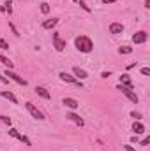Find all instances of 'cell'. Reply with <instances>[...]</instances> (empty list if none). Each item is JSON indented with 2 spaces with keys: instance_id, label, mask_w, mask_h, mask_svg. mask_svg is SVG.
Returning <instances> with one entry per match:
<instances>
[{
  "instance_id": "22",
  "label": "cell",
  "mask_w": 150,
  "mask_h": 151,
  "mask_svg": "<svg viewBox=\"0 0 150 151\" xmlns=\"http://www.w3.org/2000/svg\"><path fill=\"white\" fill-rule=\"evenodd\" d=\"M0 121H2V123H5L7 127H11V125H12V121H11V118H9V116H4V114L0 116Z\"/></svg>"
},
{
  "instance_id": "14",
  "label": "cell",
  "mask_w": 150,
  "mask_h": 151,
  "mask_svg": "<svg viewBox=\"0 0 150 151\" xmlns=\"http://www.w3.org/2000/svg\"><path fill=\"white\" fill-rule=\"evenodd\" d=\"M36 93H37L41 99H44V100H50V99H51L50 91H48V90H46L44 86H37V88H36Z\"/></svg>"
},
{
  "instance_id": "28",
  "label": "cell",
  "mask_w": 150,
  "mask_h": 151,
  "mask_svg": "<svg viewBox=\"0 0 150 151\" xmlns=\"http://www.w3.org/2000/svg\"><path fill=\"white\" fill-rule=\"evenodd\" d=\"M141 74H143V76H149L150 74V69H149V67H143V69H141Z\"/></svg>"
},
{
  "instance_id": "17",
  "label": "cell",
  "mask_w": 150,
  "mask_h": 151,
  "mask_svg": "<svg viewBox=\"0 0 150 151\" xmlns=\"http://www.w3.org/2000/svg\"><path fill=\"white\" fill-rule=\"evenodd\" d=\"M120 84H124V86H127V88L134 90V86H133V81H131V77H129L127 74H122V76H120Z\"/></svg>"
},
{
  "instance_id": "11",
  "label": "cell",
  "mask_w": 150,
  "mask_h": 151,
  "mask_svg": "<svg viewBox=\"0 0 150 151\" xmlns=\"http://www.w3.org/2000/svg\"><path fill=\"white\" fill-rule=\"evenodd\" d=\"M73 76H74L76 79L83 81V79H87V77H88V72H87L85 69H79V67H73Z\"/></svg>"
},
{
  "instance_id": "5",
  "label": "cell",
  "mask_w": 150,
  "mask_h": 151,
  "mask_svg": "<svg viewBox=\"0 0 150 151\" xmlns=\"http://www.w3.org/2000/svg\"><path fill=\"white\" fill-rule=\"evenodd\" d=\"M4 76H7V79H12L14 83L21 84V86H27V79H23L20 74H16V72H14V70H11V69H5Z\"/></svg>"
},
{
  "instance_id": "1",
  "label": "cell",
  "mask_w": 150,
  "mask_h": 151,
  "mask_svg": "<svg viewBox=\"0 0 150 151\" xmlns=\"http://www.w3.org/2000/svg\"><path fill=\"white\" fill-rule=\"evenodd\" d=\"M74 46L78 51H81V53H90L92 49H94V42H92V39L87 37V35H79V37L74 39Z\"/></svg>"
},
{
  "instance_id": "13",
  "label": "cell",
  "mask_w": 150,
  "mask_h": 151,
  "mask_svg": "<svg viewBox=\"0 0 150 151\" xmlns=\"http://www.w3.org/2000/svg\"><path fill=\"white\" fill-rule=\"evenodd\" d=\"M57 25H58V18H51V19L42 21V28H44V30H51V28H55Z\"/></svg>"
},
{
  "instance_id": "25",
  "label": "cell",
  "mask_w": 150,
  "mask_h": 151,
  "mask_svg": "<svg viewBox=\"0 0 150 151\" xmlns=\"http://www.w3.org/2000/svg\"><path fill=\"white\" fill-rule=\"evenodd\" d=\"M131 118H134L136 121H140V119H141V114L136 113V111H133V113H131Z\"/></svg>"
},
{
  "instance_id": "21",
  "label": "cell",
  "mask_w": 150,
  "mask_h": 151,
  "mask_svg": "<svg viewBox=\"0 0 150 151\" xmlns=\"http://www.w3.org/2000/svg\"><path fill=\"white\" fill-rule=\"evenodd\" d=\"M41 12H42V14H48V12H50V5H48L46 2H41Z\"/></svg>"
},
{
  "instance_id": "27",
  "label": "cell",
  "mask_w": 150,
  "mask_h": 151,
  "mask_svg": "<svg viewBox=\"0 0 150 151\" xmlns=\"http://www.w3.org/2000/svg\"><path fill=\"white\" fill-rule=\"evenodd\" d=\"M110 76H111V72H110V70H104V72L101 74V77H103V79H108Z\"/></svg>"
},
{
  "instance_id": "8",
  "label": "cell",
  "mask_w": 150,
  "mask_h": 151,
  "mask_svg": "<svg viewBox=\"0 0 150 151\" xmlns=\"http://www.w3.org/2000/svg\"><path fill=\"white\" fill-rule=\"evenodd\" d=\"M62 104H64L66 107H69L71 111H76V109L79 107V102H78L76 99H73V97H64V99H62Z\"/></svg>"
},
{
  "instance_id": "6",
  "label": "cell",
  "mask_w": 150,
  "mask_h": 151,
  "mask_svg": "<svg viewBox=\"0 0 150 151\" xmlns=\"http://www.w3.org/2000/svg\"><path fill=\"white\" fill-rule=\"evenodd\" d=\"M58 77L64 81V83H69V84H78V86H83V83L79 81V79H76L73 74H69V72H66V70H62L60 74H58Z\"/></svg>"
},
{
  "instance_id": "10",
  "label": "cell",
  "mask_w": 150,
  "mask_h": 151,
  "mask_svg": "<svg viewBox=\"0 0 150 151\" xmlns=\"http://www.w3.org/2000/svg\"><path fill=\"white\" fill-rule=\"evenodd\" d=\"M147 39H149V35H147V32H136L134 35H133V42L134 44H143V42H147Z\"/></svg>"
},
{
  "instance_id": "30",
  "label": "cell",
  "mask_w": 150,
  "mask_h": 151,
  "mask_svg": "<svg viewBox=\"0 0 150 151\" xmlns=\"http://www.w3.org/2000/svg\"><path fill=\"white\" fill-rule=\"evenodd\" d=\"M0 83H9V79H7L5 76H2V74H0Z\"/></svg>"
},
{
  "instance_id": "18",
  "label": "cell",
  "mask_w": 150,
  "mask_h": 151,
  "mask_svg": "<svg viewBox=\"0 0 150 151\" xmlns=\"http://www.w3.org/2000/svg\"><path fill=\"white\" fill-rule=\"evenodd\" d=\"M133 130L136 132V135L145 134V127H143V123H140V121H134V123H133Z\"/></svg>"
},
{
  "instance_id": "26",
  "label": "cell",
  "mask_w": 150,
  "mask_h": 151,
  "mask_svg": "<svg viewBox=\"0 0 150 151\" xmlns=\"http://www.w3.org/2000/svg\"><path fill=\"white\" fill-rule=\"evenodd\" d=\"M9 28L12 30V34H14V35H20V34H18V28L14 27V23H11V21H9Z\"/></svg>"
},
{
  "instance_id": "31",
  "label": "cell",
  "mask_w": 150,
  "mask_h": 151,
  "mask_svg": "<svg viewBox=\"0 0 150 151\" xmlns=\"http://www.w3.org/2000/svg\"><path fill=\"white\" fill-rule=\"evenodd\" d=\"M150 142V139L149 137H145V139H143V141H141V146H147V144H149Z\"/></svg>"
},
{
  "instance_id": "9",
  "label": "cell",
  "mask_w": 150,
  "mask_h": 151,
  "mask_svg": "<svg viewBox=\"0 0 150 151\" xmlns=\"http://www.w3.org/2000/svg\"><path fill=\"white\" fill-rule=\"evenodd\" d=\"M66 118H67L69 121H73V123H76L78 127H83V125H85L83 118H81V116H78V114H76L74 111H69V113L66 114Z\"/></svg>"
},
{
  "instance_id": "33",
  "label": "cell",
  "mask_w": 150,
  "mask_h": 151,
  "mask_svg": "<svg viewBox=\"0 0 150 151\" xmlns=\"http://www.w3.org/2000/svg\"><path fill=\"white\" fill-rule=\"evenodd\" d=\"M117 0H103V4H115Z\"/></svg>"
},
{
  "instance_id": "4",
  "label": "cell",
  "mask_w": 150,
  "mask_h": 151,
  "mask_svg": "<svg viewBox=\"0 0 150 151\" xmlns=\"http://www.w3.org/2000/svg\"><path fill=\"white\" fill-rule=\"evenodd\" d=\"M51 39H53V47H55L58 53H62V51L66 49V40L60 37V34H58V32H53Z\"/></svg>"
},
{
  "instance_id": "7",
  "label": "cell",
  "mask_w": 150,
  "mask_h": 151,
  "mask_svg": "<svg viewBox=\"0 0 150 151\" xmlns=\"http://www.w3.org/2000/svg\"><path fill=\"white\" fill-rule=\"evenodd\" d=\"M25 107H27V111H28V113L32 114V118H36V119H39V121L46 119V118H44V114L41 113L37 107H36V106L32 104V102H27V104H25Z\"/></svg>"
},
{
  "instance_id": "35",
  "label": "cell",
  "mask_w": 150,
  "mask_h": 151,
  "mask_svg": "<svg viewBox=\"0 0 150 151\" xmlns=\"http://www.w3.org/2000/svg\"><path fill=\"white\" fill-rule=\"evenodd\" d=\"M0 12H5V9H4V5H0Z\"/></svg>"
},
{
  "instance_id": "20",
  "label": "cell",
  "mask_w": 150,
  "mask_h": 151,
  "mask_svg": "<svg viewBox=\"0 0 150 151\" xmlns=\"http://www.w3.org/2000/svg\"><path fill=\"white\" fill-rule=\"evenodd\" d=\"M4 9H5V12H9V16L12 14V0H5L4 2Z\"/></svg>"
},
{
  "instance_id": "29",
  "label": "cell",
  "mask_w": 150,
  "mask_h": 151,
  "mask_svg": "<svg viewBox=\"0 0 150 151\" xmlns=\"http://www.w3.org/2000/svg\"><path fill=\"white\" fill-rule=\"evenodd\" d=\"M124 151H136V150H134L131 144H125V146H124Z\"/></svg>"
},
{
  "instance_id": "24",
  "label": "cell",
  "mask_w": 150,
  "mask_h": 151,
  "mask_svg": "<svg viewBox=\"0 0 150 151\" xmlns=\"http://www.w3.org/2000/svg\"><path fill=\"white\" fill-rule=\"evenodd\" d=\"M0 49H9V44H7L2 37H0Z\"/></svg>"
},
{
  "instance_id": "3",
  "label": "cell",
  "mask_w": 150,
  "mask_h": 151,
  "mask_svg": "<svg viewBox=\"0 0 150 151\" xmlns=\"http://www.w3.org/2000/svg\"><path fill=\"white\" fill-rule=\"evenodd\" d=\"M9 135L11 137H14V139H18L20 142H23L25 146H32V141L27 137V135H23V134H20L16 128H12V127H9Z\"/></svg>"
},
{
  "instance_id": "23",
  "label": "cell",
  "mask_w": 150,
  "mask_h": 151,
  "mask_svg": "<svg viewBox=\"0 0 150 151\" xmlns=\"http://www.w3.org/2000/svg\"><path fill=\"white\" fill-rule=\"evenodd\" d=\"M79 5H81V9H83L85 12H90V11H92V9H90V7H88V5H87L83 0H79Z\"/></svg>"
},
{
  "instance_id": "2",
  "label": "cell",
  "mask_w": 150,
  "mask_h": 151,
  "mask_svg": "<svg viewBox=\"0 0 150 151\" xmlns=\"http://www.w3.org/2000/svg\"><path fill=\"white\" fill-rule=\"evenodd\" d=\"M117 90H120V91H122V95H125L131 102L138 104V100H140V99H138V95H136V91H134V90H131V88H127V86H124V84H118V86H117Z\"/></svg>"
},
{
  "instance_id": "34",
  "label": "cell",
  "mask_w": 150,
  "mask_h": 151,
  "mask_svg": "<svg viewBox=\"0 0 150 151\" xmlns=\"http://www.w3.org/2000/svg\"><path fill=\"white\" fill-rule=\"evenodd\" d=\"M145 9H150V0H145Z\"/></svg>"
},
{
  "instance_id": "15",
  "label": "cell",
  "mask_w": 150,
  "mask_h": 151,
  "mask_svg": "<svg viewBox=\"0 0 150 151\" xmlns=\"http://www.w3.org/2000/svg\"><path fill=\"white\" fill-rule=\"evenodd\" d=\"M122 32H124V25H122V23H111V25H110V34L118 35V34H122Z\"/></svg>"
},
{
  "instance_id": "12",
  "label": "cell",
  "mask_w": 150,
  "mask_h": 151,
  "mask_svg": "<svg viewBox=\"0 0 150 151\" xmlns=\"http://www.w3.org/2000/svg\"><path fill=\"white\" fill-rule=\"evenodd\" d=\"M0 97L7 99V100H9V102H12V104H18V99H16V95H14L11 90H4V91H0Z\"/></svg>"
},
{
  "instance_id": "16",
  "label": "cell",
  "mask_w": 150,
  "mask_h": 151,
  "mask_svg": "<svg viewBox=\"0 0 150 151\" xmlns=\"http://www.w3.org/2000/svg\"><path fill=\"white\" fill-rule=\"evenodd\" d=\"M0 62H2L4 65H5V69H11V70L14 69V63L11 62V58H7V56H5V55L2 53V51H0Z\"/></svg>"
},
{
  "instance_id": "19",
  "label": "cell",
  "mask_w": 150,
  "mask_h": 151,
  "mask_svg": "<svg viewBox=\"0 0 150 151\" xmlns=\"http://www.w3.org/2000/svg\"><path fill=\"white\" fill-rule=\"evenodd\" d=\"M118 53L120 55H131L133 53V47L131 46H122V47H118Z\"/></svg>"
},
{
  "instance_id": "32",
  "label": "cell",
  "mask_w": 150,
  "mask_h": 151,
  "mask_svg": "<svg viewBox=\"0 0 150 151\" xmlns=\"http://www.w3.org/2000/svg\"><path fill=\"white\" fill-rule=\"evenodd\" d=\"M131 142H138V135H133L131 137Z\"/></svg>"
}]
</instances>
